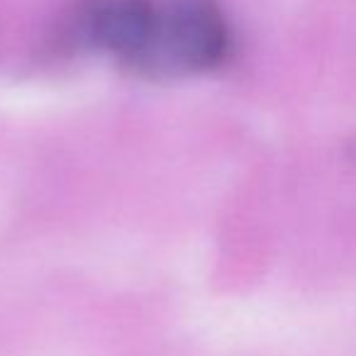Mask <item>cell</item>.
Instances as JSON below:
<instances>
[{"label": "cell", "instance_id": "6da1fadb", "mask_svg": "<svg viewBox=\"0 0 356 356\" xmlns=\"http://www.w3.org/2000/svg\"><path fill=\"white\" fill-rule=\"evenodd\" d=\"M232 54V27L218 0H156L152 35L137 74L171 79L222 66Z\"/></svg>", "mask_w": 356, "mask_h": 356}, {"label": "cell", "instance_id": "7a4b0ae2", "mask_svg": "<svg viewBox=\"0 0 356 356\" xmlns=\"http://www.w3.org/2000/svg\"><path fill=\"white\" fill-rule=\"evenodd\" d=\"M154 10L156 0H79L71 37L134 71L147 49Z\"/></svg>", "mask_w": 356, "mask_h": 356}]
</instances>
